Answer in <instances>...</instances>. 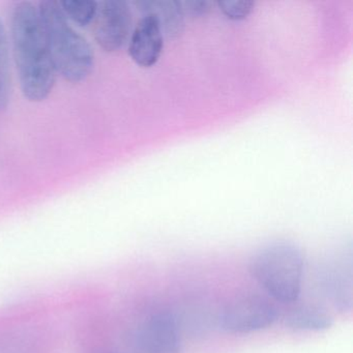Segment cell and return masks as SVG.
<instances>
[{
    "instance_id": "cell-3",
    "label": "cell",
    "mask_w": 353,
    "mask_h": 353,
    "mask_svg": "<svg viewBox=\"0 0 353 353\" xmlns=\"http://www.w3.org/2000/svg\"><path fill=\"white\" fill-rule=\"evenodd\" d=\"M252 276L276 301H297L303 286L305 259L291 243H278L260 250L250 265Z\"/></svg>"
},
{
    "instance_id": "cell-9",
    "label": "cell",
    "mask_w": 353,
    "mask_h": 353,
    "mask_svg": "<svg viewBox=\"0 0 353 353\" xmlns=\"http://www.w3.org/2000/svg\"><path fill=\"white\" fill-rule=\"evenodd\" d=\"M285 324L299 332H321L332 325V319L325 311L315 305L295 307L285 316Z\"/></svg>"
},
{
    "instance_id": "cell-4",
    "label": "cell",
    "mask_w": 353,
    "mask_h": 353,
    "mask_svg": "<svg viewBox=\"0 0 353 353\" xmlns=\"http://www.w3.org/2000/svg\"><path fill=\"white\" fill-rule=\"evenodd\" d=\"M276 319V305L263 297L248 295L234 299L223 309L220 325L229 334H250L270 327Z\"/></svg>"
},
{
    "instance_id": "cell-7",
    "label": "cell",
    "mask_w": 353,
    "mask_h": 353,
    "mask_svg": "<svg viewBox=\"0 0 353 353\" xmlns=\"http://www.w3.org/2000/svg\"><path fill=\"white\" fill-rule=\"evenodd\" d=\"M164 41L156 18L143 15L130 39V57L139 67H154L164 50Z\"/></svg>"
},
{
    "instance_id": "cell-12",
    "label": "cell",
    "mask_w": 353,
    "mask_h": 353,
    "mask_svg": "<svg viewBox=\"0 0 353 353\" xmlns=\"http://www.w3.org/2000/svg\"><path fill=\"white\" fill-rule=\"evenodd\" d=\"M98 3L94 0H61L59 1L68 19L81 28L92 24L98 13Z\"/></svg>"
},
{
    "instance_id": "cell-11",
    "label": "cell",
    "mask_w": 353,
    "mask_h": 353,
    "mask_svg": "<svg viewBox=\"0 0 353 353\" xmlns=\"http://www.w3.org/2000/svg\"><path fill=\"white\" fill-rule=\"evenodd\" d=\"M11 97V67L7 30L0 19V112L7 108Z\"/></svg>"
},
{
    "instance_id": "cell-10",
    "label": "cell",
    "mask_w": 353,
    "mask_h": 353,
    "mask_svg": "<svg viewBox=\"0 0 353 353\" xmlns=\"http://www.w3.org/2000/svg\"><path fill=\"white\" fill-rule=\"evenodd\" d=\"M326 272L325 287L330 293L332 303L338 305L341 310H351L352 305V274H344L340 265L330 268Z\"/></svg>"
},
{
    "instance_id": "cell-8",
    "label": "cell",
    "mask_w": 353,
    "mask_h": 353,
    "mask_svg": "<svg viewBox=\"0 0 353 353\" xmlns=\"http://www.w3.org/2000/svg\"><path fill=\"white\" fill-rule=\"evenodd\" d=\"M134 5L142 15L156 18L164 39L177 40L185 32V14L177 0H141Z\"/></svg>"
},
{
    "instance_id": "cell-5",
    "label": "cell",
    "mask_w": 353,
    "mask_h": 353,
    "mask_svg": "<svg viewBox=\"0 0 353 353\" xmlns=\"http://www.w3.org/2000/svg\"><path fill=\"white\" fill-rule=\"evenodd\" d=\"M94 39L107 53L121 50L131 34L132 12L123 0H104L98 3Z\"/></svg>"
},
{
    "instance_id": "cell-6",
    "label": "cell",
    "mask_w": 353,
    "mask_h": 353,
    "mask_svg": "<svg viewBox=\"0 0 353 353\" xmlns=\"http://www.w3.org/2000/svg\"><path fill=\"white\" fill-rule=\"evenodd\" d=\"M135 344L141 353L181 352V336L174 317L168 312L150 316L136 332Z\"/></svg>"
},
{
    "instance_id": "cell-2",
    "label": "cell",
    "mask_w": 353,
    "mask_h": 353,
    "mask_svg": "<svg viewBox=\"0 0 353 353\" xmlns=\"http://www.w3.org/2000/svg\"><path fill=\"white\" fill-rule=\"evenodd\" d=\"M38 10L55 73L71 83L85 81L94 67L90 43L72 28L59 1H41Z\"/></svg>"
},
{
    "instance_id": "cell-13",
    "label": "cell",
    "mask_w": 353,
    "mask_h": 353,
    "mask_svg": "<svg viewBox=\"0 0 353 353\" xmlns=\"http://www.w3.org/2000/svg\"><path fill=\"white\" fill-rule=\"evenodd\" d=\"M216 5L228 19L241 21L253 13L256 3L249 0H225L219 1Z\"/></svg>"
},
{
    "instance_id": "cell-14",
    "label": "cell",
    "mask_w": 353,
    "mask_h": 353,
    "mask_svg": "<svg viewBox=\"0 0 353 353\" xmlns=\"http://www.w3.org/2000/svg\"><path fill=\"white\" fill-rule=\"evenodd\" d=\"M185 16L191 18H200L208 15L212 11V3L208 0H188L181 1Z\"/></svg>"
},
{
    "instance_id": "cell-1",
    "label": "cell",
    "mask_w": 353,
    "mask_h": 353,
    "mask_svg": "<svg viewBox=\"0 0 353 353\" xmlns=\"http://www.w3.org/2000/svg\"><path fill=\"white\" fill-rule=\"evenodd\" d=\"M11 40L22 94L30 102H44L54 88L57 73L38 7L30 1H20L14 7Z\"/></svg>"
}]
</instances>
